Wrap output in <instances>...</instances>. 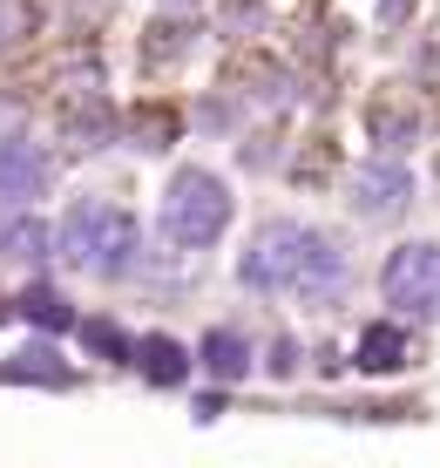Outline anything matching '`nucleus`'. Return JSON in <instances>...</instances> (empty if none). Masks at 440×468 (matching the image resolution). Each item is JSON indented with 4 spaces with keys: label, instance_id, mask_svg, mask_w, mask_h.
<instances>
[{
    "label": "nucleus",
    "instance_id": "nucleus-11",
    "mask_svg": "<svg viewBox=\"0 0 440 468\" xmlns=\"http://www.w3.org/2000/svg\"><path fill=\"white\" fill-rule=\"evenodd\" d=\"M21 305H27V319H41V326H68V305H61L55 292H27Z\"/></svg>",
    "mask_w": 440,
    "mask_h": 468
},
{
    "label": "nucleus",
    "instance_id": "nucleus-5",
    "mask_svg": "<svg viewBox=\"0 0 440 468\" xmlns=\"http://www.w3.org/2000/svg\"><path fill=\"white\" fill-rule=\"evenodd\" d=\"M47 190V156L27 136H0V204H27Z\"/></svg>",
    "mask_w": 440,
    "mask_h": 468
},
{
    "label": "nucleus",
    "instance_id": "nucleus-4",
    "mask_svg": "<svg viewBox=\"0 0 440 468\" xmlns=\"http://www.w3.org/2000/svg\"><path fill=\"white\" fill-rule=\"evenodd\" d=\"M380 292L400 313H434L440 305V245H400L380 271Z\"/></svg>",
    "mask_w": 440,
    "mask_h": 468
},
{
    "label": "nucleus",
    "instance_id": "nucleus-2",
    "mask_svg": "<svg viewBox=\"0 0 440 468\" xmlns=\"http://www.w3.org/2000/svg\"><path fill=\"white\" fill-rule=\"evenodd\" d=\"M61 251H68V265L95 271V279H116V271H129V258H136V218L102 204V197H89L61 218Z\"/></svg>",
    "mask_w": 440,
    "mask_h": 468
},
{
    "label": "nucleus",
    "instance_id": "nucleus-10",
    "mask_svg": "<svg viewBox=\"0 0 440 468\" xmlns=\"http://www.w3.org/2000/svg\"><path fill=\"white\" fill-rule=\"evenodd\" d=\"M0 251L21 258V265H35V258L47 251V231H41V224H14V231H0Z\"/></svg>",
    "mask_w": 440,
    "mask_h": 468
},
{
    "label": "nucleus",
    "instance_id": "nucleus-3",
    "mask_svg": "<svg viewBox=\"0 0 440 468\" xmlns=\"http://www.w3.org/2000/svg\"><path fill=\"white\" fill-rule=\"evenodd\" d=\"M224 224H231V190H224V176L176 170L170 190H162V231H170L183 251H204V245L224 238Z\"/></svg>",
    "mask_w": 440,
    "mask_h": 468
},
{
    "label": "nucleus",
    "instance_id": "nucleus-8",
    "mask_svg": "<svg viewBox=\"0 0 440 468\" xmlns=\"http://www.w3.org/2000/svg\"><path fill=\"white\" fill-rule=\"evenodd\" d=\"M204 367L217 380H237L244 367H251V346H244L237 333H210V340H204Z\"/></svg>",
    "mask_w": 440,
    "mask_h": 468
},
{
    "label": "nucleus",
    "instance_id": "nucleus-7",
    "mask_svg": "<svg viewBox=\"0 0 440 468\" xmlns=\"http://www.w3.org/2000/svg\"><path fill=\"white\" fill-rule=\"evenodd\" d=\"M360 204H366V211H400V204H406V170L372 164V170L360 176Z\"/></svg>",
    "mask_w": 440,
    "mask_h": 468
},
{
    "label": "nucleus",
    "instance_id": "nucleus-9",
    "mask_svg": "<svg viewBox=\"0 0 440 468\" xmlns=\"http://www.w3.org/2000/svg\"><path fill=\"white\" fill-rule=\"evenodd\" d=\"M136 353H142V374L162 380V387H176V380L190 374V360H183V346H176V340H142Z\"/></svg>",
    "mask_w": 440,
    "mask_h": 468
},
{
    "label": "nucleus",
    "instance_id": "nucleus-6",
    "mask_svg": "<svg viewBox=\"0 0 440 468\" xmlns=\"http://www.w3.org/2000/svg\"><path fill=\"white\" fill-rule=\"evenodd\" d=\"M360 367H366V374H393V367H406V333L400 326H366Z\"/></svg>",
    "mask_w": 440,
    "mask_h": 468
},
{
    "label": "nucleus",
    "instance_id": "nucleus-1",
    "mask_svg": "<svg viewBox=\"0 0 440 468\" xmlns=\"http://www.w3.org/2000/svg\"><path fill=\"white\" fill-rule=\"evenodd\" d=\"M244 285L257 292H305V299H325L346 285V258L325 245L319 231L305 224H265L244 251Z\"/></svg>",
    "mask_w": 440,
    "mask_h": 468
}]
</instances>
